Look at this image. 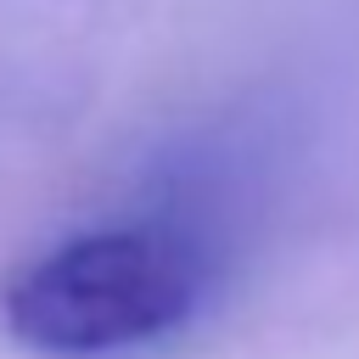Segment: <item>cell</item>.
Here are the masks:
<instances>
[{
    "label": "cell",
    "mask_w": 359,
    "mask_h": 359,
    "mask_svg": "<svg viewBox=\"0 0 359 359\" xmlns=\"http://www.w3.org/2000/svg\"><path fill=\"white\" fill-rule=\"evenodd\" d=\"M202 303L185 241L151 224H112L56 241L0 286L6 331L45 359H107L180 331Z\"/></svg>",
    "instance_id": "1"
}]
</instances>
